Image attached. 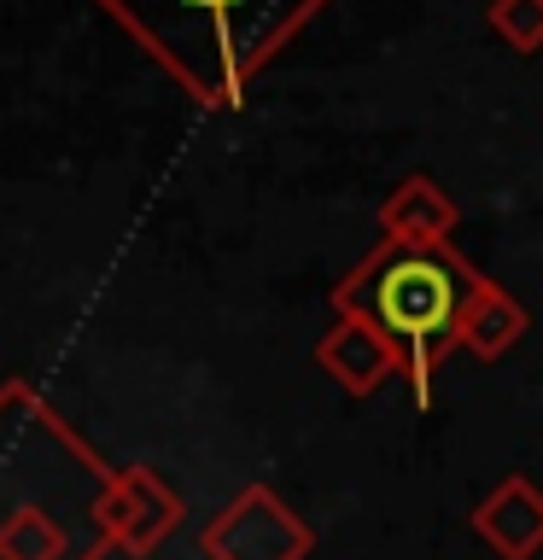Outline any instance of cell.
Masks as SVG:
<instances>
[{
	"instance_id": "cell-1",
	"label": "cell",
	"mask_w": 543,
	"mask_h": 560,
	"mask_svg": "<svg viewBox=\"0 0 543 560\" xmlns=\"http://www.w3.org/2000/svg\"><path fill=\"white\" fill-rule=\"evenodd\" d=\"M175 70L199 105H234L240 88L304 30L322 0H100Z\"/></svg>"
},
{
	"instance_id": "cell-2",
	"label": "cell",
	"mask_w": 543,
	"mask_h": 560,
	"mask_svg": "<svg viewBox=\"0 0 543 560\" xmlns=\"http://www.w3.org/2000/svg\"><path fill=\"white\" fill-rule=\"evenodd\" d=\"M480 269L455 245H397L380 240L339 287L333 315H362L397 345L403 380L415 397H432V368H444L450 350H462V310L480 292Z\"/></svg>"
},
{
	"instance_id": "cell-3",
	"label": "cell",
	"mask_w": 543,
	"mask_h": 560,
	"mask_svg": "<svg viewBox=\"0 0 543 560\" xmlns=\"http://www.w3.org/2000/svg\"><path fill=\"white\" fill-rule=\"evenodd\" d=\"M199 549H205V560H310L315 532L269 485H245L199 532Z\"/></svg>"
},
{
	"instance_id": "cell-4",
	"label": "cell",
	"mask_w": 543,
	"mask_h": 560,
	"mask_svg": "<svg viewBox=\"0 0 543 560\" xmlns=\"http://www.w3.org/2000/svg\"><path fill=\"white\" fill-rule=\"evenodd\" d=\"M187 502L158 479L152 467H117L112 485L94 490V537H105L123 555H152L170 532H182Z\"/></svg>"
},
{
	"instance_id": "cell-5",
	"label": "cell",
	"mask_w": 543,
	"mask_h": 560,
	"mask_svg": "<svg viewBox=\"0 0 543 560\" xmlns=\"http://www.w3.org/2000/svg\"><path fill=\"white\" fill-rule=\"evenodd\" d=\"M315 362H322V374L339 385L345 397H368L392 374H403L397 345L385 339L374 322H362V315H333V327L322 332V345H315Z\"/></svg>"
},
{
	"instance_id": "cell-6",
	"label": "cell",
	"mask_w": 543,
	"mask_h": 560,
	"mask_svg": "<svg viewBox=\"0 0 543 560\" xmlns=\"http://www.w3.org/2000/svg\"><path fill=\"white\" fill-rule=\"evenodd\" d=\"M467 525L497 560H538V549H543V490L532 479H520V472H508V479H497V490L467 514Z\"/></svg>"
},
{
	"instance_id": "cell-7",
	"label": "cell",
	"mask_w": 543,
	"mask_h": 560,
	"mask_svg": "<svg viewBox=\"0 0 543 560\" xmlns=\"http://www.w3.org/2000/svg\"><path fill=\"white\" fill-rule=\"evenodd\" d=\"M462 210L432 175H403V182L380 199V234L397 245H450Z\"/></svg>"
},
{
	"instance_id": "cell-8",
	"label": "cell",
	"mask_w": 543,
	"mask_h": 560,
	"mask_svg": "<svg viewBox=\"0 0 543 560\" xmlns=\"http://www.w3.org/2000/svg\"><path fill=\"white\" fill-rule=\"evenodd\" d=\"M525 327H532V315H525L520 298L508 287H497V280H480V292L462 310V350H473L480 362H497L520 345Z\"/></svg>"
},
{
	"instance_id": "cell-9",
	"label": "cell",
	"mask_w": 543,
	"mask_h": 560,
	"mask_svg": "<svg viewBox=\"0 0 543 560\" xmlns=\"http://www.w3.org/2000/svg\"><path fill=\"white\" fill-rule=\"evenodd\" d=\"M485 18L515 52H538L543 47V0H490Z\"/></svg>"
}]
</instances>
